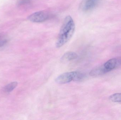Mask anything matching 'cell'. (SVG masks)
Masks as SVG:
<instances>
[{"label":"cell","mask_w":121,"mask_h":120,"mask_svg":"<svg viewBox=\"0 0 121 120\" xmlns=\"http://www.w3.org/2000/svg\"><path fill=\"white\" fill-rule=\"evenodd\" d=\"M75 30L74 22L70 15L65 18L59 33L56 46L60 48L65 45L70 39Z\"/></svg>","instance_id":"obj_1"},{"label":"cell","mask_w":121,"mask_h":120,"mask_svg":"<svg viewBox=\"0 0 121 120\" xmlns=\"http://www.w3.org/2000/svg\"><path fill=\"white\" fill-rule=\"evenodd\" d=\"M84 77L82 73L76 71L65 73L58 76L55 81L59 84H65L72 81H78L81 80Z\"/></svg>","instance_id":"obj_2"},{"label":"cell","mask_w":121,"mask_h":120,"mask_svg":"<svg viewBox=\"0 0 121 120\" xmlns=\"http://www.w3.org/2000/svg\"><path fill=\"white\" fill-rule=\"evenodd\" d=\"M49 13L47 11H42L35 12L28 17L29 20L34 23H42L49 18Z\"/></svg>","instance_id":"obj_3"},{"label":"cell","mask_w":121,"mask_h":120,"mask_svg":"<svg viewBox=\"0 0 121 120\" xmlns=\"http://www.w3.org/2000/svg\"><path fill=\"white\" fill-rule=\"evenodd\" d=\"M107 72L121 66V57L112 58L103 65Z\"/></svg>","instance_id":"obj_4"},{"label":"cell","mask_w":121,"mask_h":120,"mask_svg":"<svg viewBox=\"0 0 121 120\" xmlns=\"http://www.w3.org/2000/svg\"><path fill=\"white\" fill-rule=\"evenodd\" d=\"M100 0H83L80 5L82 11L88 12L97 6Z\"/></svg>","instance_id":"obj_5"},{"label":"cell","mask_w":121,"mask_h":120,"mask_svg":"<svg viewBox=\"0 0 121 120\" xmlns=\"http://www.w3.org/2000/svg\"><path fill=\"white\" fill-rule=\"evenodd\" d=\"M103 65L96 67L91 70L90 75L92 77H98L107 73Z\"/></svg>","instance_id":"obj_6"},{"label":"cell","mask_w":121,"mask_h":120,"mask_svg":"<svg viewBox=\"0 0 121 120\" xmlns=\"http://www.w3.org/2000/svg\"><path fill=\"white\" fill-rule=\"evenodd\" d=\"M78 55L74 52L69 51L65 53L60 58V61L63 63H65L68 61L74 60L77 58Z\"/></svg>","instance_id":"obj_7"},{"label":"cell","mask_w":121,"mask_h":120,"mask_svg":"<svg viewBox=\"0 0 121 120\" xmlns=\"http://www.w3.org/2000/svg\"><path fill=\"white\" fill-rule=\"evenodd\" d=\"M109 100L112 102L115 103H121V93H117L111 95L109 98Z\"/></svg>","instance_id":"obj_8"},{"label":"cell","mask_w":121,"mask_h":120,"mask_svg":"<svg viewBox=\"0 0 121 120\" xmlns=\"http://www.w3.org/2000/svg\"><path fill=\"white\" fill-rule=\"evenodd\" d=\"M18 83L16 82H13L7 85L4 88L5 91L10 92L13 91L17 86Z\"/></svg>","instance_id":"obj_9"},{"label":"cell","mask_w":121,"mask_h":120,"mask_svg":"<svg viewBox=\"0 0 121 120\" xmlns=\"http://www.w3.org/2000/svg\"><path fill=\"white\" fill-rule=\"evenodd\" d=\"M17 3L20 7H25L30 5L31 1L30 0H19Z\"/></svg>","instance_id":"obj_10"},{"label":"cell","mask_w":121,"mask_h":120,"mask_svg":"<svg viewBox=\"0 0 121 120\" xmlns=\"http://www.w3.org/2000/svg\"><path fill=\"white\" fill-rule=\"evenodd\" d=\"M6 41L5 39H0V47L3 46L6 43Z\"/></svg>","instance_id":"obj_11"}]
</instances>
